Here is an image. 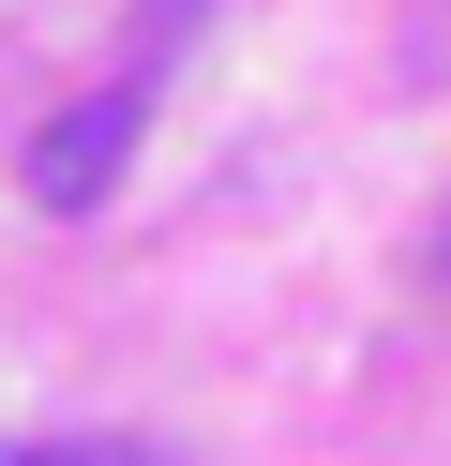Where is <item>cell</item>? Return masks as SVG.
I'll use <instances>...</instances> for the list:
<instances>
[{"mask_svg":"<svg viewBox=\"0 0 451 466\" xmlns=\"http://www.w3.org/2000/svg\"><path fill=\"white\" fill-rule=\"evenodd\" d=\"M120 151H136V91H90V106H60L46 136H30V211H106L120 196Z\"/></svg>","mask_w":451,"mask_h":466,"instance_id":"6da1fadb","label":"cell"},{"mask_svg":"<svg viewBox=\"0 0 451 466\" xmlns=\"http://www.w3.org/2000/svg\"><path fill=\"white\" fill-rule=\"evenodd\" d=\"M196 15H210V0H136V46H150V61H180V46H196Z\"/></svg>","mask_w":451,"mask_h":466,"instance_id":"7a4b0ae2","label":"cell"},{"mask_svg":"<svg viewBox=\"0 0 451 466\" xmlns=\"http://www.w3.org/2000/svg\"><path fill=\"white\" fill-rule=\"evenodd\" d=\"M15 466H166V451H136V436H60V451H15Z\"/></svg>","mask_w":451,"mask_h":466,"instance_id":"3957f363","label":"cell"}]
</instances>
